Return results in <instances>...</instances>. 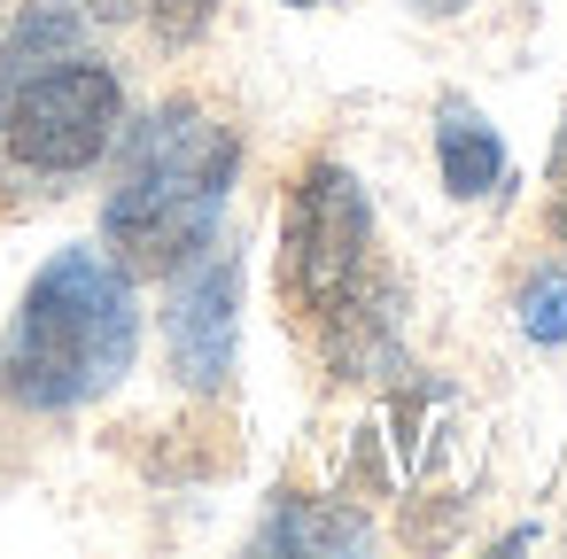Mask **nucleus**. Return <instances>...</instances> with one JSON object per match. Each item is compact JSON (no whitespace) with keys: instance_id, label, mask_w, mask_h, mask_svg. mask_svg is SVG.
<instances>
[{"instance_id":"nucleus-12","label":"nucleus","mask_w":567,"mask_h":559,"mask_svg":"<svg viewBox=\"0 0 567 559\" xmlns=\"http://www.w3.org/2000/svg\"><path fill=\"white\" fill-rule=\"evenodd\" d=\"M288 9H327V0H288Z\"/></svg>"},{"instance_id":"nucleus-3","label":"nucleus","mask_w":567,"mask_h":559,"mask_svg":"<svg viewBox=\"0 0 567 559\" xmlns=\"http://www.w3.org/2000/svg\"><path fill=\"white\" fill-rule=\"evenodd\" d=\"M125 117H133V102H125L117 63H102L94 48L55 55L9 94V110H0V172H17L32 187L86 179L94 164H110Z\"/></svg>"},{"instance_id":"nucleus-7","label":"nucleus","mask_w":567,"mask_h":559,"mask_svg":"<svg viewBox=\"0 0 567 559\" xmlns=\"http://www.w3.org/2000/svg\"><path fill=\"white\" fill-rule=\"evenodd\" d=\"M365 544H373V520L327 497H280L272 520L257 528V551H365Z\"/></svg>"},{"instance_id":"nucleus-1","label":"nucleus","mask_w":567,"mask_h":559,"mask_svg":"<svg viewBox=\"0 0 567 559\" xmlns=\"http://www.w3.org/2000/svg\"><path fill=\"white\" fill-rule=\"evenodd\" d=\"M110 156L117 172L102 195V249L133 280H172L226 226V203L241 179V133L210 102L172 94L148 117H125Z\"/></svg>"},{"instance_id":"nucleus-6","label":"nucleus","mask_w":567,"mask_h":559,"mask_svg":"<svg viewBox=\"0 0 567 559\" xmlns=\"http://www.w3.org/2000/svg\"><path fill=\"white\" fill-rule=\"evenodd\" d=\"M435 172L458 203H489L513 187V156L497 141V125L466 102V94H443L435 102Z\"/></svg>"},{"instance_id":"nucleus-8","label":"nucleus","mask_w":567,"mask_h":559,"mask_svg":"<svg viewBox=\"0 0 567 559\" xmlns=\"http://www.w3.org/2000/svg\"><path fill=\"white\" fill-rule=\"evenodd\" d=\"M94 24H141L164 55H187L210 24H218V0H86Z\"/></svg>"},{"instance_id":"nucleus-11","label":"nucleus","mask_w":567,"mask_h":559,"mask_svg":"<svg viewBox=\"0 0 567 559\" xmlns=\"http://www.w3.org/2000/svg\"><path fill=\"white\" fill-rule=\"evenodd\" d=\"M404 9H420V17H466L474 0H404Z\"/></svg>"},{"instance_id":"nucleus-5","label":"nucleus","mask_w":567,"mask_h":559,"mask_svg":"<svg viewBox=\"0 0 567 559\" xmlns=\"http://www.w3.org/2000/svg\"><path fill=\"white\" fill-rule=\"evenodd\" d=\"M164 358L187 396H226L241 365V249L210 241L172 272L164 296Z\"/></svg>"},{"instance_id":"nucleus-10","label":"nucleus","mask_w":567,"mask_h":559,"mask_svg":"<svg viewBox=\"0 0 567 559\" xmlns=\"http://www.w3.org/2000/svg\"><path fill=\"white\" fill-rule=\"evenodd\" d=\"M544 226H551V241L567 249V172H559V195H551V218H544Z\"/></svg>"},{"instance_id":"nucleus-4","label":"nucleus","mask_w":567,"mask_h":559,"mask_svg":"<svg viewBox=\"0 0 567 559\" xmlns=\"http://www.w3.org/2000/svg\"><path fill=\"white\" fill-rule=\"evenodd\" d=\"M373 203L350 164L311 156L280 203V303L296 327H327L365 280H373Z\"/></svg>"},{"instance_id":"nucleus-2","label":"nucleus","mask_w":567,"mask_h":559,"mask_svg":"<svg viewBox=\"0 0 567 559\" xmlns=\"http://www.w3.org/2000/svg\"><path fill=\"white\" fill-rule=\"evenodd\" d=\"M141 365V280L94 249L71 241L55 249L0 334V396L32 420H71L102 404L125 373Z\"/></svg>"},{"instance_id":"nucleus-9","label":"nucleus","mask_w":567,"mask_h":559,"mask_svg":"<svg viewBox=\"0 0 567 559\" xmlns=\"http://www.w3.org/2000/svg\"><path fill=\"white\" fill-rule=\"evenodd\" d=\"M520 334L536 342V350H559L567 342V272L559 265H536L528 280H520Z\"/></svg>"}]
</instances>
